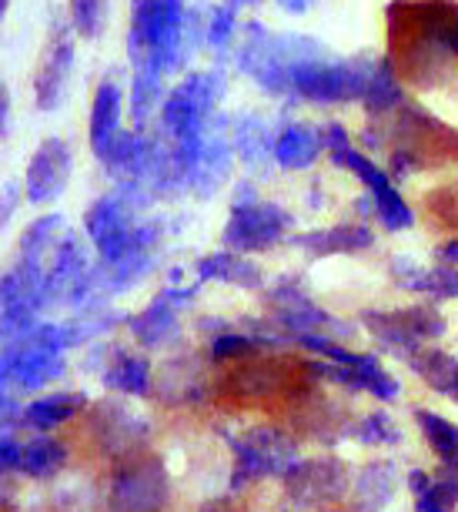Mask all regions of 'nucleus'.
<instances>
[{"label":"nucleus","mask_w":458,"mask_h":512,"mask_svg":"<svg viewBox=\"0 0 458 512\" xmlns=\"http://www.w3.org/2000/svg\"><path fill=\"white\" fill-rule=\"evenodd\" d=\"M458 506V472L445 469L442 476L432 479V489L418 496V512H452Z\"/></svg>","instance_id":"nucleus-33"},{"label":"nucleus","mask_w":458,"mask_h":512,"mask_svg":"<svg viewBox=\"0 0 458 512\" xmlns=\"http://www.w3.org/2000/svg\"><path fill=\"white\" fill-rule=\"evenodd\" d=\"M398 318L405 322V328L412 332L418 342H435L448 332V322L445 315L438 312L435 305H408V308H398Z\"/></svg>","instance_id":"nucleus-32"},{"label":"nucleus","mask_w":458,"mask_h":512,"mask_svg":"<svg viewBox=\"0 0 458 512\" xmlns=\"http://www.w3.org/2000/svg\"><path fill=\"white\" fill-rule=\"evenodd\" d=\"M171 499L168 466L151 452L124 456L107 489V512H164Z\"/></svg>","instance_id":"nucleus-2"},{"label":"nucleus","mask_w":458,"mask_h":512,"mask_svg":"<svg viewBox=\"0 0 458 512\" xmlns=\"http://www.w3.org/2000/svg\"><path fill=\"white\" fill-rule=\"evenodd\" d=\"M398 469L392 459H375L362 466L355 479V509L358 512H382L395 499Z\"/></svg>","instance_id":"nucleus-16"},{"label":"nucleus","mask_w":458,"mask_h":512,"mask_svg":"<svg viewBox=\"0 0 458 512\" xmlns=\"http://www.w3.org/2000/svg\"><path fill=\"white\" fill-rule=\"evenodd\" d=\"M358 318H362L365 332L372 335L388 355H398L402 362H408L412 355H418L425 349V345L405 328V322L398 318V312H378V308H368V312H362Z\"/></svg>","instance_id":"nucleus-17"},{"label":"nucleus","mask_w":458,"mask_h":512,"mask_svg":"<svg viewBox=\"0 0 458 512\" xmlns=\"http://www.w3.org/2000/svg\"><path fill=\"white\" fill-rule=\"evenodd\" d=\"M235 34V7H218L211 11V24H208V44L211 47H224Z\"/></svg>","instance_id":"nucleus-37"},{"label":"nucleus","mask_w":458,"mask_h":512,"mask_svg":"<svg viewBox=\"0 0 458 512\" xmlns=\"http://www.w3.org/2000/svg\"><path fill=\"white\" fill-rule=\"evenodd\" d=\"M418 379H422L428 389L445 395V399L458 402V359L452 352H442V349H422L418 355L405 362Z\"/></svg>","instance_id":"nucleus-19"},{"label":"nucleus","mask_w":458,"mask_h":512,"mask_svg":"<svg viewBox=\"0 0 458 512\" xmlns=\"http://www.w3.org/2000/svg\"><path fill=\"white\" fill-rule=\"evenodd\" d=\"M325 151V134L315 124H288L275 141V161L285 171H305Z\"/></svg>","instance_id":"nucleus-15"},{"label":"nucleus","mask_w":458,"mask_h":512,"mask_svg":"<svg viewBox=\"0 0 458 512\" xmlns=\"http://www.w3.org/2000/svg\"><path fill=\"white\" fill-rule=\"evenodd\" d=\"M235 452V469H231V489H245L248 482L268 479V476H288V469L298 462V446L281 429L258 425L245 436L231 439Z\"/></svg>","instance_id":"nucleus-3"},{"label":"nucleus","mask_w":458,"mask_h":512,"mask_svg":"<svg viewBox=\"0 0 458 512\" xmlns=\"http://www.w3.org/2000/svg\"><path fill=\"white\" fill-rule=\"evenodd\" d=\"M295 225V218L285 208L271 205V201H255V205H238L231 211L228 225H224V248L228 251H265L278 245L288 235V228Z\"/></svg>","instance_id":"nucleus-4"},{"label":"nucleus","mask_w":458,"mask_h":512,"mask_svg":"<svg viewBox=\"0 0 458 512\" xmlns=\"http://www.w3.org/2000/svg\"><path fill=\"white\" fill-rule=\"evenodd\" d=\"M228 4H231V7H235V11H238L241 4H258V0H228Z\"/></svg>","instance_id":"nucleus-44"},{"label":"nucleus","mask_w":458,"mask_h":512,"mask_svg":"<svg viewBox=\"0 0 458 512\" xmlns=\"http://www.w3.org/2000/svg\"><path fill=\"white\" fill-rule=\"evenodd\" d=\"M64 375V362L61 355L51 349H41V345H24V349H11L4 355V379H11L21 389L34 392L41 385L61 379Z\"/></svg>","instance_id":"nucleus-12"},{"label":"nucleus","mask_w":458,"mask_h":512,"mask_svg":"<svg viewBox=\"0 0 458 512\" xmlns=\"http://www.w3.org/2000/svg\"><path fill=\"white\" fill-rule=\"evenodd\" d=\"M91 429H94L97 442L104 446V452L121 456V459L131 456V452H138L144 436H148V425L138 422L121 402H111V399L91 409Z\"/></svg>","instance_id":"nucleus-10"},{"label":"nucleus","mask_w":458,"mask_h":512,"mask_svg":"<svg viewBox=\"0 0 458 512\" xmlns=\"http://www.w3.org/2000/svg\"><path fill=\"white\" fill-rule=\"evenodd\" d=\"M228 168H231L228 144H224L221 138H208V141H204V148H201L198 164L191 168V178L198 181L201 195H211V191L218 188L224 178H228Z\"/></svg>","instance_id":"nucleus-28"},{"label":"nucleus","mask_w":458,"mask_h":512,"mask_svg":"<svg viewBox=\"0 0 458 512\" xmlns=\"http://www.w3.org/2000/svg\"><path fill=\"white\" fill-rule=\"evenodd\" d=\"M87 409V395L81 392H61V395H47V399H37L27 405L24 419L34 425V429H57V425L71 422L77 412Z\"/></svg>","instance_id":"nucleus-25"},{"label":"nucleus","mask_w":458,"mask_h":512,"mask_svg":"<svg viewBox=\"0 0 458 512\" xmlns=\"http://www.w3.org/2000/svg\"><path fill=\"white\" fill-rule=\"evenodd\" d=\"M84 225L107 265L121 262L128 251H134V235H138V228H131L128 211H124L118 198H97L94 205L87 208Z\"/></svg>","instance_id":"nucleus-7"},{"label":"nucleus","mask_w":458,"mask_h":512,"mask_svg":"<svg viewBox=\"0 0 458 512\" xmlns=\"http://www.w3.org/2000/svg\"><path fill=\"white\" fill-rule=\"evenodd\" d=\"M107 0H71V24L81 37H97L104 31Z\"/></svg>","instance_id":"nucleus-34"},{"label":"nucleus","mask_w":458,"mask_h":512,"mask_svg":"<svg viewBox=\"0 0 458 512\" xmlns=\"http://www.w3.org/2000/svg\"><path fill=\"white\" fill-rule=\"evenodd\" d=\"M375 71V61L368 57H352V61H331V57H315L291 71V91L311 104H345L362 101L368 77Z\"/></svg>","instance_id":"nucleus-1"},{"label":"nucleus","mask_w":458,"mask_h":512,"mask_svg":"<svg viewBox=\"0 0 458 512\" xmlns=\"http://www.w3.org/2000/svg\"><path fill=\"white\" fill-rule=\"evenodd\" d=\"M57 228H61V218L51 215V218H41L37 225H31V228L24 231V245L21 248H24L27 262H37V255H41V251L54 241V231Z\"/></svg>","instance_id":"nucleus-36"},{"label":"nucleus","mask_w":458,"mask_h":512,"mask_svg":"<svg viewBox=\"0 0 458 512\" xmlns=\"http://www.w3.org/2000/svg\"><path fill=\"white\" fill-rule=\"evenodd\" d=\"M198 278L201 282H224V285H238V288H261L265 285V275L255 262L241 258L238 251H218V255H208L198 262Z\"/></svg>","instance_id":"nucleus-18"},{"label":"nucleus","mask_w":458,"mask_h":512,"mask_svg":"<svg viewBox=\"0 0 458 512\" xmlns=\"http://www.w3.org/2000/svg\"><path fill=\"white\" fill-rule=\"evenodd\" d=\"M348 489V466L341 459H298L285 476V492L298 506H335Z\"/></svg>","instance_id":"nucleus-6"},{"label":"nucleus","mask_w":458,"mask_h":512,"mask_svg":"<svg viewBox=\"0 0 458 512\" xmlns=\"http://www.w3.org/2000/svg\"><path fill=\"white\" fill-rule=\"evenodd\" d=\"M104 385L114 392H124V395H148L151 392V362L144 359V355L118 352L104 372Z\"/></svg>","instance_id":"nucleus-23"},{"label":"nucleus","mask_w":458,"mask_h":512,"mask_svg":"<svg viewBox=\"0 0 458 512\" xmlns=\"http://www.w3.org/2000/svg\"><path fill=\"white\" fill-rule=\"evenodd\" d=\"M7 131H11V91L0 81V138H7Z\"/></svg>","instance_id":"nucleus-40"},{"label":"nucleus","mask_w":458,"mask_h":512,"mask_svg":"<svg viewBox=\"0 0 458 512\" xmlns=\"http://www.w3.org/2000/svg\"><path fill=\"white\" fill-rule=\"evenodd\" d=\"M258 338L241 335V332H224L211 342V359L218 362H231V359H248V355L258 352Z\"/></svg>","instance_id":"nucleus-35"},{"label":"nucleus","mask_w":458,"mask_h":512,"mask_svg":"<svg viewBox=\"0 0 458 512\" xmlns=\"http://www.w3.org/2000/svg\"><path fill=\"white\" fill-rule=\"evenodd\" d=\"M21 459H24V446H21V442L0 436V476H4V472L21 469Z\"/></svg>","instance_id":"nucleus-38"},{"label":"nucleus","mask_w":458,"mask_h":512,"mask_svg":"<svg viewBox=\"0 0 458 512\" xmlns=\"http://www.w3.org/2000/svg\"><path fill=\"white\" fill-rule=\"evenodd\" d=\"M191 302V292H161L144 312L131 322V332L141 345L158 349L178 335V308Z\"/></svg>","instance_id":"nucleus-14"},{"label":"nucleus","mask_w":458,"mask_h":512,"mask_svg":"<svg viewBox=\"0 0 458 512\" xmlns=\"http://www.w3.org/2000/svg\"><path fill=\"white\" fill-rule=\"evenodd\" d=\"M268 305H271V315H275V325L288 328L291 338L295 335H331V338L352 335V328L341 322V318L328 315L321 305L311 302L291 278L271 288Z\"/></svg>","instance_id":"nucleus-5"},{"label":"nucleus","mask_w":458,"mask_h":512,"mask_svg":"<svg viewBox=\"0 0 458 512\" xmlns=\"http://www.w3.org/2000/svg\"><path fill=\"white\" fill-rule=\"evenodd\" d=\"M415 422H418V429H422L428 449L442 459V466L458 472V425L442 419L438 412H428V409H418Z\"/></svg>","instance_id":"nucleus-26"},{"label":"nucleus","mask_w":458,"mask_h":512,"mask_svg":"<svg viewBox=\"0 0 458 512\" xmlns=\"http://www.w3.org/2000/svg\"><path fill=\"white\" fill-rule=\"evenodd\" d=\"M438 258L445 265H458V238H448L445 245H438Z\"/></svg>","instance_id":"nucleus-42"},{"label":"nucleus","mask_w":458,"mask_h":512,"mask_svg":"<svg viewBox=\"0 0 458 512\" xmlns=\"http://www.w3.org/2000/svg\"><path fill=\"white\" fill-rule=\"evenodd\" d=\"M278 389H281V372H278V365H271V362L248 365V369L231 372L228 385H224V392L235 395V399H241V402L271 399Z\"/></svg>","instance_id":"nucleus-22"},{"label":"nucleus","mask_w":458,"mask_h":512,"mask_svg":"<svg viewBox=\"0 0 458 512\" xmlns=\"http://www.w3.org/2000/svg\"><path fill=\"white\" fill-rule=\"evenodd\" d=\"M118 121H121V88L114 81H104L94 94L91 108V148L101 158L107 144L118 138Z\"/></svg>","instance_id":"nucleus-21"},{"label":"nucleus","mask_w":458,"mask_h":512,"mask_svg":"<svg viewBox=\"0 0 458 512\" xmlns=\"http://www.w3.org/2000/svg\"><path fill=\"white\" fill-rule=\"evenodd\" d=\"M275 134H271V124L265 118H241L235 128V148L238 158L248 164V168H265L268 158L275 154Z\"/></svg>","instance_id":"nucleus-24"},{"label":"nucleus","mask_w":458,"mask_h":512,"mask_svg":"<svg viewBox=\"0 0 458 512\" xmlns=\"http://www.w3.org/2000/svg\"><path fill=\"white\" fill-rule=\"evenodd\" d=\"M321 134H325V148L328 151H341V148H352V141H348V128L338 121H331L321 128Z\"/></svg>","instance_id":"nucleus-39"},{"label":"nucleus","mask_w":458,"mask_h":512,"mask_svg":"<svg viewBox=\"0 0 458 512\" xmlns=\"http://www.w3.org/2000/svg\"><path fill=\"white\" fill-rule=\"evenodd\" d=\"M71 64H74L71 34L54 27L51 41L44 47L41 67H37V74H34V98L41 111L57 108V101H61V94H64V81H67V74H71Z\"/></svg>","instance_id":"nucleus-11"},{"label":"nucleus","mask_w":458,"mask_h":512,"mask_svg":"<svg viewBox=\"0 0 458 512\" xmlns=\"http://www.w3.org/2000/svg\"><path fill=\"white\" fill-rule=\"evenodd\" d=\"M368 195L375 198V215L388 231H405L415 225V211L408 208V201L402 195H398L395 181H385L382 188L368 191Z\"/></svg>","instance_id":"nucleus-29"},{"label":"nucleus","mask_w":458,"mask_h":512,"mask_svg":"<svg viewBox=\"0 0 458 512\" xmlns=\"http://www.w3.org/2000/svg\"><path fill=\"white\" fill-rule=\"evenodd\" d=\"M67 462V449L61 446V442L54 439H31L24 446V459H21V472L31 479H54L57 472L64 469Z\"/></svg>","instance_id":"nucleus-27"},{"label":"nucleus","mask_w":458,"mask_h":512,"mask_svg":"<svg viewBox=\"0 0 458 512\" xmlns=\"http://www.w3.org/2000/svg\"><path fill=\"white\" fill-rule=\"evenodd\" d=\"M218 77L211 74H198L191 81H184L181 88L171 91L168 104H164V128H168L174 138H188V134H198L204 118H208L214 94H218Z\"/></svg>","instance_id":"nucleus-8"},{"label":"nucleus","mask_w":458,"mask_h":512,"mask_svg":"<svg viewBox=\"0 0 458 512\" xmlns=\"http://www.w3.org/2000/svg\"><path fill=\"white\" fill-rule=\"evenodd\" d=\"M402 77H398V67L392 57H382L375 61V71L368 77V88H365V111L372 118H382V114H392L402 108Z\"/></svg>","instance_id":"nucleus-20"},{"label":"nucleus","mask_w":458,"mask_h":512,"mask_svg":"<svg viewBox=\"0 0 458 512\" xmlns=\"http://www.w3.org/2000/svg\"><path fill=\"white\" fill-rule=\"evenodd\" d=\"M408 489H412V492H415V499H418L422 492L432 489V476H428V472H422V469L408 472Z\"/></svg>","instance_id":"nucleus-41"},{"label":"nucleus","mask_w":458,"mask_h":512,"mask_svg":"<svg viewBox=\"0 0 458 512\" xmlns=\"http://www.w3.org/2000/svg\"><path fill=\"white\" fill-rule=\"evenodd\" d=\"M301 251H308L311 258H328V255H355L375 245V231L355 221V225H331V228H315L305 235L291 238Z\"/></svg>","instance_id":"nucleus-13"},{"label":"nucleus","mask_w":458,"mask_h":512,"mask_svg":"<svg viewBox=\"0 0 458 512\" xmlns=\"http://www.w3.org/2000/svg\"><path fill=\"white\" fill-rule=\"evenodd\" d=\"M7 7H11V0H0V21H4V14H7Z\"/></svg>","instance_id":"nucleus-45"},{"label":"nucleus","mask_w":458,"mask_h":512,"mask_svg":"<svg viewBox=\"0 0 458 512\" xmlns=\"http://www.w3.org/2000/svg\"><path fill=\"white\" fill-rule=\"evenodd\" d=\"M348 436L358 439L368 449H378V446H398L402 442V429L392 422L388 412H368L362 422L348 429Z\"/></svg>","instance_id":"nucleus-30"},{"label":"nucleus","mask_w":458,"mask_h":512,"mask_svg":"<svg viewBox=\"0 0 458 512\" xmlns=\"http://www.w3.org/2000/svg\"><path fill=\"white\" fill-rule=\"evenodd\" d=\"M67 181H71V148L61 138H47L34 151L31 164H27V201L31 205H47L67 188Z\"/></svg>","instance_id":"nucleus-9"},{"label":"nucleus","mask_w":458,"mask_h":512,"mask_svg":"<svg viewBox=\"0 0 458 512\" xmlns=\"http://www.w3.org/2000/svg\"><path fill=\"white\" fill-rule=\"evenodd\" d=\"M405 288L428 298H458V268L445 262L435 268H422Z\"/></svg>","instance_id":"nucleus-31"},{"label":"nucleus","mask_w":458,"mask_h":512,"mask_svg":"<svg viewBox=\"0 0 458 512\" xmlns=\"http://www.w3.org/2000/svg\"><path fill=\"white\" fill-rule=\"evenodd\" d=\"M285 11H291V14H301V11H308L311 7V0H278Z\"/></svg>","instance_id":"nucleus-43"}]
</instances>
